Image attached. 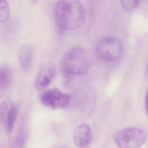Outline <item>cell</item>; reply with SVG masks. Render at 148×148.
I'll return each instance as SVG.
<instances>
[{
	"label": "cell",
	"mask_w": 148,
	"mask_h": 148,
	"mask_svg": "<svg viewBox=\"0 0 148 148\" xmlns=\"http://www.w3.org/2000/svg\"><path fill=\"white\" fill-rule=\"evenodd\" d=\"M40 100L44 106L55 109L66 107L70 102V98L68 95L55 88L42 93L40 97Z\"/></svg>",
	"instance_id": "obj_5"
},
{
	"label": "cell",
	"mask_w": 148,
	"mask_h": 148,
	"mask_svg": "<svg viewBox=\"0 0 148 148\" xmlns=\"http://www.w3.org/2000/svg\"><path fill=\"white\" fill-rule=\"evenodd\" d=\"M55 14L58 26L68 31L81 27L86 20L85 9L78 0H60L56 7Z\"/></svg>",
	"instance_id": "obj_1"
},
{
	"label": "cell",
	"mask_w": 148,
	"mask_h": 148,
	"mask_svg": "<svg viewBox=\"0 0 148 148\" xmlns=\"http://www.w3.org/2000/svg\"></svg>",
	"instance_id": "obj_18"
},
{
	"label": "cell",
	"mask_w": 148,
	"mask_h": 148,
	"mask_svg": "<svg viewBox=\"0 0 148 148\" xmlns=\"http://www.w3.org/2000/svg\"><path fill=\"white\" fill-rule=\"evenodd\" d=\"M73 138L74 143L79 148H86L89 145L92 138L90 127L87 123L77 126L74 130Z\"/></svg>",
	"instance_id": "obj_6"
},
{
	"label": "cell",
	"mask_w": 148,
	"mask_h": 148,
	"mask_svg": "<svg viewBox=\"0 0 148 148\" xmlns=\"http://www.w3.org/2000/svg\"><path fill=\"white\" fill-rule=\"evenodd\" d=\"M97 53L100 59L108 62L119 60L123 52V46L120 40L114 37H106L97 44Z\"/></svg>",
	"instance_id": "obj_4"
},
{
	"label": "cell",
	"mask_w": 148,
	"mask_h": 148,
	"mask_svg": "<svg viewBox=\"0 0 148 148\" xmlns=\"http://www.w3.org/2000/svg\"><path fill=\"white\" fill-rule=\"evenodd\" d=\"M115 141L119 148H140L147 140V135L142 130L127 127L116 133Z\"/></svg>",
	"instance_id": "obj_3"
},
{
	"label": "cell",
	"mask_w": 148,
	"mask_h": 148,
	"mask_svg": "<svg viewBox=\"0 0 148 148\" xmlns=\"http://www.w3.org/2000/svg\"></svg>",
	"instance_id": "obj_19"
},
{
	"label": "cell",
	"mask_w": 148,
	"mask_h": 148,
	"mask_svg": "<svg viewBox=\"0 0 148 148\" xmlns=\"http://www.w3.org/2000/svg\"><path fill=\"white\" fill-rule=\"evenodd\" d=\"M28 130L25 123L22 124L20 130L10 144L9 148H24L27 137Z\"/></svg>",
	"instance_id": "obj_9"
},
{
	"label": "cell",
	"mask_w": 148,
	"mask_h": 148,
	"mask_svg": "<svg viewBox=\"0 0 148 148\" xmlns=\"http://www.w3.org/2000/svg\"><path fill=\"white\" fill-rule=\"evenodd\" d=\"M14 103L10 100H7L0 105V127L5 121H7L10 110Z\"/></svg>",
	"instance_id": "obj_12"
},
{
	"label": "cell",
	"mask_w": 148,
	"mask_h": 148,
	"mask_svg": "<svg viewBox=\"0 0 148 148\" xmlns=\"http://www.w3.org/2000/svg\"><path fill=\"white\" fill-rule=\"evenodd\" d=\"M18 61L22 68L29 71L31 68L33 62V48L30 44L22 45L18 51Z\"/></svg>",
	"instance_id": "obj_8"
},
{
	"label": "cell",
	"mask_w": 148,
	"mask_h": 148,
	"mask_svg": "<svg viewBox=\"0 0 148 148\" xmlns=\"http://www.w3.org/2000/svg\"><path fill=\"white\" fill-rule=\"evenodd\" d=\"M90 60L87 52L79 47L72 48L67 51L62 62V68L67 75L86 73L90 66Z\"/></svg>",
	"instance_id": "obj_2"
},
{
	"label": "cell",
	"mask_w": 148,
	"mask_h": 148,
	"mask_svg": "<svg viewBox=\"0 0 148 148\" xmlns=\"http://www.w3.org/2000/svg\"><path fill=\"white\" fill-rule=\"evenodd\" d=\"M12 73L9 67L3 65L0 67V90L7 89L12 82Z\"/></svg>",
	"instance_id": "obj_10"
},
{
	"label": "cell",
	"mask_w": 148,
	"mask_h": 148,
	"mask_svg": "<svg viewBox=\"0 0 148 148\" xmlns=\"http://www.w3.org/2000/svg\"><path fill=\"white\" fill-rule=\"evenodd\" d=\"M56 75V69L54 66L52 64H47L40 72L35 82V88L39 90L45 89L55 79Z\"/></svg>",
	"instance_id": "obj_7"
},
{
	"label": "cell",
	"mask_w": 148,
	"mask_h": 148,
	"mask_svg": "<svg viewBox=\"0 0 148 148\" xmlns=\"http://www.w3.org/2000/svg\"><path fill=\"white\" fill-rule=\"evenodd\" d=\"M10 17L9 6L6 0H0V23L7 22Z\"/></svg>",
	"instance_id": "obj_13"
},
{
	"label": "cell",
	"mask_w": 148,
	"mask_h": 148,
	"mask_svg": "<svg viewBox=\"0 0 148 148\" xmlns=\"http://www.w3.org/2000/svg\"><path fill=\"white\" fill-rule=\"evenodd\" d=\"M146 109L148 115V89L146 97Z\"/></svg>",
	"instance_id": "obj_15"
},
{
	"label": "cell",
	"mask_w": 148,
	"mask_h": 148,
	"mask_svg": "<svg viewBox=\"0 0 148 148\" xmlns=\"http://www.w3.org/2000/svg\"><path fill=\"white\" fill-rule=\"evenodd\" d=\"M143 0H121L122 7L127 13L134 11L138 8Z\"/></svg>",
	"instance_id": "obj_14"
},
{
	"label": "cell",
	"mask_w": 148,
	"mask_h": 148,
	"mask_svg": "<svg viewBox=\"0 0 148 148\" xmlns=\"http://www.w3.org/2000/svg\"><path fill=\"white\" fill-rule=\"evenodd\" d=\"M146 76L147 77H148V64L147 67V70H146Z\"/></svg>",
	"instance_id": "obj_16"
},
{
	"label": "cell",
	"mask_w": 148,
	"mask_h": 148,
	"mask_svg": "<svg viewBox=\"0 0 148 148\" xmlns=\"http://www.w3.org/2000/svg\"><path fill=\"white\" fill-rule=\"evenodd\" d=\"M32 2L34 3H36L38 2V0H31Z\"/></svg>",
	"instance_id": "obj_17"
},
{
	"label": "cell",
	"mask_w": 148,
	"mask_h": 148,
	"mask_svg": "<svg viewBox=\"0 0 148 148\" xmlns=\"http://www.w3.org/2000/svg\"><path fill=\"white\" fill-rule=\"evenodd\" d=\"M18 107L16 104H13L10 110L6 122V129L8 133H11L17 116Z\"/></svg>",
	"instance_id": "obj_11"
}]
</instances>
